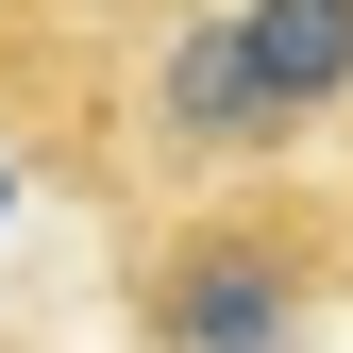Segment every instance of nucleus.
<instances>
[{
  "mask_svg": "<svg viewBox=\"0 0 353 353\" xmlns=\"http://www.w3.org/2000/svg\"><path fill=\"white\" fill-rule=\"evenodd\" d=\"M336 101H353V0H236L152 68V135L202 152V168H252V152L320 135Z\"/></svg>",
  "mask_w": 353,
  "mask_h": 353,
  "instance_id": "obj_1",
  "label": "nucleus"
},
{
  "mask_svg": "<svg viewBox=\"0 0 353 353\" xmlns=\"http://www.w3.org/2000/svg\"><path fill=\"white\" fill-rule=\"evenodd\" d=\"M320 270H336V252L303 236V219H270V202L185 219V236L135 270V336H152V353H303Z\"/></svg>",
  "mask_w": 353,
  "mask_h": 353,
  "instance_id": "obj_2",
  "label": "nucleus"
}]
</instances>
